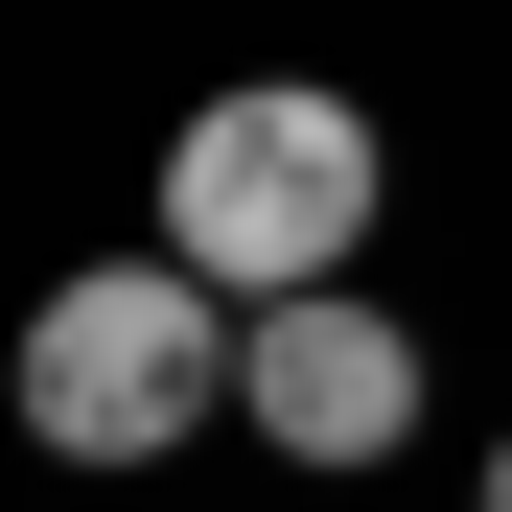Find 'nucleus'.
Instances as JSON below:
<instances>
[{
    "mask_svg": "<svg viewBox=\"0 0 512 512\" xmlns=\"http://www.w3.org/2000/svg\"><path fill=\"white\" fill-rule=\"evenodd\" d=\"M233 373H256V303L187 280V256H94V280H47L24 350H0V396H24L47 466H163V443H210Z\"/></svg>",
    "mask_w": 512,
    "mask_h": 512,
    "instance_id": "f257e3e1",
    "label": "nucleus"
},
{
    "mask_svg": "<svg viewBox=\"0 0 512 512\" xmlns=\"http://www.w3.org/2000/svg\"><path fill=\"white\" fill-rule=\"evenodd\" d=\"M350 233H373V117L326 94V70H256V94H210L187 140H163V256L233 280V303L350 280Z\"/></svg>",
    "mask_w": 512,
    "mask_h": 512,
    "instance_id": "f03ea898",
    "label": "nucleus"
},
{
    "mask_svg": "<svg viewBox=\"0 0 512 512\" xmlns=\"http://www.w3.org/2000/svg\"><path fill=\"white\" fill-rule=\"evenodd\" d=\"M233 419L280 466H396L419 443V326L373 303V280H303V303H256V373H233Z\"/></svg>",
    "mask_w": 512,
    "mask_h": 512,
    "instance_id": "7ed1b4c3",
    "label": "nucleus"
},
{
    "mask_svg": "<svg viewBox=\"0 0 512 512\" xmlns=\"http://www.w3.org/2000/svg\"><path fill=\"white\" fill-rule=\"evenodd\" d=\"M489 512H512V443H489Z\"/></svg>",
    "mask_w": 512,
    "mask_h": 512,
    "instance_id": "20e7f679",
    "label": "nucleus"
}]
</instances>
